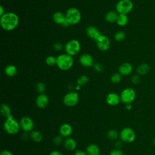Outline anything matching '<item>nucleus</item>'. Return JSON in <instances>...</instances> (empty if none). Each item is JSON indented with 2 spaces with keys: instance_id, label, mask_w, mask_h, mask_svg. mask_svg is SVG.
<instances>
[{
  "instance_id": "obj_1",
  "label": "nucleus",
  "mask_w": 155,
  "mask_h": 155,
  "mask_svg": "<svg viewBox=\"0 0 155 155\" xmlns=\"http://www.w3.org/2000/svg\"><path fill=\"white\" fill-rule=\"evenodd\" d=\"M19 18L14 12H5L0 18V24L3 30L7 31H11L15 30L19 25Z\"/></svg>"
},
{
  "instance_id": "obj_2",
  "label": "nucleus",
  "mask_w": 155,
  "mask_h": 155,
  "mask_svg": "<svg viewBox=\"0 0 155 155\" xmlns=\"http://www.w3.org/2000/svg\"><path fill=\"white\" fill-rule=\"evenodd\" d=\"M57 67L62 71L70 70L74 64V59L73 56L65 53H62L56 57Z\"/></svg>"
},
{
  "instance_id": "obj_3",
  "label": "nucleus",
  "mask_w": 155,
  "mask_h": 155,
  "mask_svg": "<svg viewBox=\"0 0 155 155\" xmlns=\"http://www.w3.org/2000/svg\"><path fill=\"white\" fill-rule=\"evenodd\" d=\"M3 127L5 131L11 135L17 134L21 129L19 122L14 119L13 116L5 119Z\"/></svg>"
},
{
  "instance_id": "obj_4",
  "label": "nucleus",
  "mask_w": 155,
  "mask_h": 155,
  "mask_svg": "<svg viewBox=\"0 0 155 155\" xmlns=\"http://www.w3.org/2000/svg\"><path fill=\"white\" fill-rule=\"evenodd\" d=\"M66 20L70 25H76L81 21L82 16L80 11L75 7L69 8L65 13Z\"/></svg>"
},
{
  "instance_id": "obj_5",
  "label": "nucleus",
  "mask_w": 155,
  "mask_h": 155,
  "mask_svg": "<svg viewBox=\"0 0 155 155\" xmlns=\"http://www.w3.org/2000/svg\"><path fill=\"white\" fill-rule=\"evenodd\" d=\"M81 48V46L79 41L74 39L68 41L64 45L65 53L73 57L76 56L80 52Z\"/></svg>"
},
{
  "instance_id": "obj_6",
  "label": "nucleus",
  "mask_w": 155,
  "mask_h": 155,
  "mask_svg": "<svg viewBox=\"0 0 155 155\" xmlns=\"http://www.w3.org/2000/svg\"><path fill=\"white\" fill-rule=\"evenodd\" d=\"M133 6L131 0H119L116 5V11L118 14L128 15L133 9Z\"/></svg>"
},
{
  "instance_id": "obj_7",
  "label": "nucleus",
  "mask_w": 155,
  "mask_h": 155,
  "mask_svg": "<svg viewBox=\"0 0 155 155\" xmlns=\"http://www.w3.org/2000/svg\"><path fill=\"white\" fill-rule=\"evenodd\" d=\"M136 93L135 90L130 87L124 88L120 94L121 102L125 105L131 104L136 99Z\"/></svg>"
},
{
  "instance_id": "obj_8",
  "label": "nucleus",
  "mask_w": 155,
  "mask_h": 155,
  "mask_svg": "<svg viewBox=\"0 0 155 155\" xmlns=\"http://www.w3.org/2000/svg\"><path fill=\"white\" fill-rule=\"evenodd\" d=\"M119 137L123 142L132 143L136 139V133L134 131L130 128H124L119 133Z\"/></svg>"
},
{
  "instance_id": "obj_9",
  "label": "nucleus",
  "mask_w": 155,
  "mask_h": 155,
  "mask_svg": "<svg viewBox=\"0 0 155 155\" xmlns=\"http://www.w3.org/2000/svg\"><path fill=\"white\" fill-rule=\"evenodd\" d=\"M79 94L76 91H71L66 93L62 99L64 104L67 107H74L79 102Z\"/></svg>"
},
{
  "instance_id": "obj_10",
  "label": "nucleus",
  "mask_w": 155,
  "mask_h": 155,
  "mask_svg": "<svg viewBox=\"0 0 155 155\" xmlns=\"http://www.w3.org/2000/svg\"><path fill=\"white\" fill-rule=\"evenodd\" d=\"M19 124L21 126V129H22L24 132L30 133L33 130L34 122L32 119L29 116H23L21 119Z\"/></svg>"
},
{
  "instance_id": "obj_11",
  "label": "nucleus",
  "mask_w": 155,
  "mask_h": 155,
  "mask_svg": "<svg viewBox=\"0 0 155 155\" xmlns=\"http://www.w3.org/2000/svg\"><path fill=\"white\" fill-rule=\"evenodd\" d=\"M96 42L97 48L102 51H106L108 50L111 45L109 38L105 35H102Z\"/></svg>"
},
{
  "instance_id": "obj_12",
  "label": "nucleus",
  "mask_w": 155,
  "mask_h": 155,
  "mask_svg": "<svg viewBox=\"0 0 155 155\" xmlns=\"http://www.w3.org/2000/svg\"><path fill=\"white\" fill-rule=\"evenodd\" d=\"M79 62L82 67L86 68L92 67L94 64L93 56L88 53H84L81 54L79 56Z\"/></svg>"
},
{
  "instance_id": "obj_13",
  "label": "nucleus",
  "mask_w": 155,
  "mask_h": 155,
  "mask_svg": "<svg viewBox=\"0 0 155 155\" xmlns=\"http://www.w3.org/2000/svg\"><path fill=\"white\" fill-rule=\"evenodd\" d=\"M52 18L56 24L61 25L64 27H68L70 25L66 20L65 14H64L61 12H54Z\"/></svg>"
},
{
  "instance_id": "obj_14",
  "label": "nucleus",
  "mask_w": 155,
  "mask_h": 155,
  "mask_svg": "<svg viewBox=\"0 0 155 155\" xmlns=\"http://www.w3.org/2000/svg\"><path fill=\"white\" fill-rule=\"evenodd\" d=\"M49 103V98L48 96L45 94H39L36 99V105L41 109H44L47 107Z\"/></svg>"
},
{
  "instance_id": "obj_15",
  "label": "nucleus",
  "mask_w": 155,
  "mask_h": 155,
  "mask_svg": "<svg viewBox=\"0 0 155 155\" xmlns=\"http://www.w3.org/2000/svg\"><path fill=\"white\" fill-rule=\"evenodd\" d=\"M86 33L90 38L92 39L95 42L102 35L101 31L93 25H90L86 28Z\"/></svg>"
},
{
  "instance_id": "obj_16",
  "label": "nucleus",
  "mask_w": 155,
  "mask_h": 155,
  "mask_svg": "<svg viewBox=\"0 0 155 155\" xmlns=\"http://www.w3.org/2000/svg\"><path fill=\"white\" fill-rule=\"evenodd\" d=\"M133 70V65L129 62H124L120 65L118 68L119 73L123 76L130 75Z\"/></svg>"
},
{
  "instance_id": "obj_17",
  "label": "nucleus",
  "mask_w": 155,
  "mask_h": 155,
  "mask_svg": "<svg viewBox=\"0 0 155 155\" xmlns=\"http://www.w3.org/2000/svg\"><path fill=\"white\" fill-rule=\"evenodd\" d=\"M120 97L116 93H110L106 97L107 103L111 106H116L120 102Z\"/></svg>"
},
{
  "instance_id": "obj_18",
  "label": "nucleus",
  "mask_w": 155,
  "mask_h": 155,
  "mask_svg": "<svg viewBox=\"0 0 155 155\" xmlns=\"http://www.w3.org/2000/svg\"><path fill=\"white\" fill-rule=\"evenodd\" d=\"M73 133V128L69 124L65 123L61 125L59 128V134L63 137H69Z\"/></svg>"
},
{
  "instance_id": "obj_19",
  "label": "nucleus",
  "mask_w": 155,
  "mask_h": 155,
  "mask_svg": "<svg viewBox=\"0 0 155 155\" xmlns=\"http://www.w3.org/2000/svg\"><path fill=\"white\" fill-rule=\"evenodd\" d=\"M76 142L74 139L72 137H67L64 142V146L68 151H73L76 148Z\"/></svg>"
},
{
  "instance_id": "obj_20",
  "label": "nucleus",
  "mask_w": 155,
  "mask_h": 155,
  "mask_svg": "<svg viewBox=\"0 0 155 155\" xmlns=\"http://www.w3.org/2000/svg\"><path fill=\"white\" fill-rule=\"evenodd\" d=\"M119 14L116 11L110 10L108 11L105 15V19L108 23L116 22Z\"/></svg>"
},
{
  "instance_id": "obj_21",
  "label": "nucleus",
  "mask_w": 155,
  "mask_h": 155,
  "mask_svg": "<svg viewBox=\"0 0 155 155\" xmlns=\"http://www.w3.org/2000/svg\"><path fill=\"white\" fill-rule=\"evenodd\" d=\"M150 70V67L147 63H142L139 64L136 68V71L139 76H144L147 74Z\"/></svg>"
},
{
  "instance_id": "obj_22",
  "label": "nucleus",
  "mask_w": 155,
  "mask_h": 155,
  "mask_svg": "<svg viewBox=\"0 0 155 155\" xmlns=\"http://www.w3.org/2000/svg\"><path fill=\"white\" fill-rule=\"evenodd\" d=\"M86 153L88 155H99L100 149L96 144L91 143L87 146Z\"/></svg>"
},
{
  "instance_id": "obj_23",
  "label": "nucleus",
  "mask_w": 155,
  "mask_h": 155,
  "mask_svg": "<svg viewBox=\"0 0 155 155\" xmlns=\"http://www.w3.org/2000/svg\"><path fill=\"white\" fill-rule=\"evenodd\" d=\"M18 72L17 68L15 65L12 64H9L7 65L4 69V73L8 77H13L15 76Z\"/></svg>"
},
{
  "instance_id": "obj_24",
  "label": "nucleus",
  "mask_w": 155,
  "mask_h": 155,
  "mask_svg": "<svg viewBox=\"0 0 155 155\" xmlns=\"http://www.w3.org/2000/svg\"><path fill=\"white\" fill-rule=\"evenodd\" d=\"M1 113L6 119L12 116V110L10 106L7 104H2L1 105Z\"/></svg>"
},
{
  "instance_id": "obj_25",
  "label": "nucleus",
  "mask_w": 155,
  "mask_h": 155,
  "mask_svg": "<svg viewBox=\"0 0 155 155\" xmlns=\"http://www.w3.org/2000/svg\"><path fill=\"white\" fill-rule=\"evenodd\" d=\"M30 138L35 142H40L43 139V135L42 133L38 130H33L30 132Z\"/></svg>"
},
{
  "instance_id": "obj_26",
  "label": "nucleus",
  "mask_w": 155,
  "mask_h": 155,
  "mask_svg": "<svg viewBox=\"0 0 155 155\" xmlns=\"http://www.w3.org/2000/svg\"><path fill=\"white\" fill-rule=\"evenodd\" d=\"M128 17L127 15H123V14H119L116 23L119 26L124 27L127 25L128 22Z\"/></svg>"
},
{
  "instance_id": "obj_27",
  "label": "nucleus",
  "mask_w": 155,
  "mask_h": 155,
  "mask_svg": "<svg viewBox=\"0 0 155 155\" xmlns=\"http://www.w3.org/2000/svg\"><path fill=\"white\" fill-rule=\"evenodd\" d=\"M107 136L111 140H116L119 137V134L116 130L111 129L107 132Z\"/></svg>"
},
{
  "instance_id": "obj_28",
  "label": "nucleus",
  "mask_w": 155,
  "mask_h": 155,
  "mask_svg": "<svg viewBox=\"0 0 155 155\" xmlns=\"http://www.w3.org/2000/svg\"><path fill=\"white\" fill-rule=\"evenodd\" d=\"M125 36L126 35L125 32L122 30H119L115 33L114 36V39L117 42H122L125 39Z\"/></svg>"
},
{
  "instance_id": "obj_29",
  "label": "nucleus",
  "mask_w": 155,
  "mask_h": 155,
  "mask_svg": "<svg viewBox=\"0 0 155 155\" xmlns=\"http://www.w3.org/2000/svg\"><path fill=\"white\" fill-rule=\"evenodd\" d=\"M35 90L38 94L44 93V92L45 91V90H46L45 85L42 82H39L36 83V84L35 85Z\"/></svg>"
},
{
  "instance_id": "obj_30",
  "label": "nucleus",
  "mask_w": 155,
  "mask_h": 155,
  "mask_svg": "<svg viewBox=\"0 0 155 155\" xmlns=\"http://www.w3.org/2000/svg\"><path fill=\"white\" fill-rule=\"evenodd\" d=\"M45 63L47 65L53 67L54 65H56L57 64V59L53 56H48L45 59Z\"/></svg>"
},
{
  "instance_id": "obj_31",
  "label": "nucleus",
  "mask_w": 155,
  "mask_h": 155,
  "mask_svg": "<svg viewBox=\"0 0 155 155\" xmlns=\"http://www.w3.org/2000/svg\"><path fill=\"white\" fill-rule=\"evenodd\" d=\"M122 79V75L118 73H113L110 77V81L113 84H118L121 81Z\"/></svg>"
},
{
  "instance_id": "obj_32",
  "label": "nucleus",
  "mask_w": 155,
  "mask_h": 155,
  "mask_svg": "<svg viewBox=\"0 0 155 155\" xmlns=\"http://www.w3.org/2000/svg\"><path fill=\"white\" fill-rule=\"evenodd\" d=\"M89 78L88 77L85 75V74H83L82 76H81L77 80V85H80L81 87H82L84 85H85L88 82Z\"/></svg>"
},
{
  "instance_id": "obj_33",
  "label": "nucleus",
  "mask_w": 155,
  "mask_h": 155,
  "mask_svg": "<svg viewBox=\"0 0 155 155\" xmlns=\"http://www.w3.org/2000/svg\"><path fill=\"white\" fill-rule=\"evenodd\" d=\"M63 138L64 137L61 135H58L55 136L53 139V143L56 146L61 145L63 143V142H64Z\"/></svg>"
},
{
  "instance_id": "obj_34",
  "label": "nucleus",
  "mask_w": 155,
  "mask_h": 155,
  "mask_svg": "<svg viewBox=\"0 0 155 155\" xmlns=\"http://www.w3.org/2000/svg\"><path fill=\"white\" fill-rule=\"evenodd\" d=\"M53 48L56 51H60L62 50L63 48H64V46L63 45V44L61 42H55L53 45Z\"/></svg>"
},
{
  "instance_id": "obj_35",
  "label": "nucleus",
  "mask_w": 155,
  "mask_h": 155,
  "mask_svg": "<svg viewBox=\"0 0 155 155\" xmlns=\"http://www.w3.org/2000/svg\"><path fill=\"white\" fill-rule=\"evenodd\" d=\"M93 68L95 70V71L98 72V73H101L104 70V67L102 65V64L101 63H95L93 65Z\"/></svg>"
},
{
  "instance_id": "obj_36",
  "label": "nucleus",
  "mask_w": 155,
  "mask_h": 155,
  "mask_svg": "<svg viewBox=\"0 0 155 155\" xmlns=\"http://www.w3.org/2000/svg\"><path fill=\"white\" fill-rule=\"evenodd\" d=\"M131 82L133 84H135V85L138 84L140 82V76L138 74H134L131 78Z\"/></svg>"
},
{
  "instance_id": "obj_37",
  "label": "nucleus",
  "mask_w": 155,
  "mask_h": 155,
  "mask_svg": "<svg viewBox=\"0 0 155 155\" xmlns=\"http://www.w3.org/2000/svg\"><path fill=\"white\" fill-rule=\"evenodd\" d=\"M109 155H124V153L120 149L115 148L110 151Z\"/></svg>"
},
{
  "instance_id": "obj_38",
  "label": "nucleus",
  "mask_w": 155,
  "mask_h": 155,
  "mask_svg": "<svg viewBox=\"0 0 155 155\" xmlns=\"http://www.w3.org/2000/svg\"><path fill=\"white\" fill-rule=\"evenodd\" d=\"M0 155H13V154L9 150H4L1 151V152L0 153Z\"/></svg>"
},
{
  "instance_id": "obj_39",
  "label": "nucleus",
  "mask_w": 155,
  "mask_h": 155,
  "mask_svg": "<svg viewBox=\"0 0 155 155\" xmlns=\"http://www.w3.org/2000/svg\"><path fill=\"white\" fill-rule=\"evenodd\" d=\"M74 155H88L87 154L86 152L82 151V150H78L76 151V152L74 153Z\"/></svg>"
},
{
  "instance_id": "obj_40",
  "label": "nucleus",
  "mask_w": 155,
  "mask_h": 155,
  "mask_svg": "<svg viewBox=\"0 0 155 155\" xmlns=\"http://www.w3.org/2000/svg\"><path fill=\"white\" fill-rule=\"evenodd\" d=\"M22 139L24 140H27V139L30 137V134L28 135V133L24 132V133L22 134Z\"/></svg>"
},
{
  "instance_id": "obj_41",
  "label": "nucleus",
  "mask_w": 155,
  "mask_h": 155,
  "mask_svg": "<svg viewBox=\"0 0 155 155\" xmlns=\"http://www.w3.org/2000/svg\"><path fill=\"white\" fill-rule=\"evenodd\" d=\"M122 141L120 140H117L116 142H115V147H116V148H119L122 147Z\"/></svg>"
},
{
  "instance_id": "obj_42",
  "label": "nucleus",
  "mask_w": 155,
  "mask_h": 155,
  "mask_svg": "<svg viewBox=\"0 0 155 155\" xmlns=\"http://www.w3.org/2000/svg\"><path fill=\"white\" fill-rule=\"evenodd\" d=\"M49 155H64L61 152L58 151V150H53L50 152Z\"/></svg>"
},
{
  "instance_id": "obj_43",
  "label": "nucleus",
  "mask_w": 155,
  "mask_h": 155,
  "mask_svg": "<svg viewBox=\"0 0 155 155\" xmlns=\"http://www.w3.org/2000/svg\"><path fill=\"white\" fill-rule=\"evenodd\" d=\"M5 13V8H4V7L2 5L0 6V16H2V15H4Z\"/></svg>"
},
{
  "instance_id": "obj_44",
  "label": "nucleus",
  "mask_w": 155,
  "mask_h": 155,
  "mask_svg": "<svg viewBox=\"0 0 155 155\" xmlns=\"http://www.w3.org/2000/svg\"><path fill=\"white\" fill-rule=\"evenodd\" d=\"M125 108L128 111H130L132 109V105L131 104H126L125 105Z\"/></svg>"
},
{
  "instance_id": "obj_45",
  "label": "nucleus",
  "mask_w": 155,
  "mask_h": 155,
  "mask_svg": "<svg viewBox=\"0 0 155 155\" xmlns=\"http://www.w3.org/2000/svg\"><path fill=\"white\" fill-rule=\"evenodd\" d=\"M81 87L80 85H76V87H75V88H76V90H79L81 89Z\"/></svg>"
},
{
  "instance_id": "obj_46",
  "label": "nucleus",
  "mask_w": 155,
  "mask_h": 155,
  "mask_svg": "<svg viewBox=\"0 0 155 155\" xmlns=\"http://www.w3.org/2000/svg\"><path fill=\"white\" fill-rule=\"evenodd\" d=\"M152 142H153V144L154 145H155V137H154V138H153Z\"/></svg>"
}]
</instances>
